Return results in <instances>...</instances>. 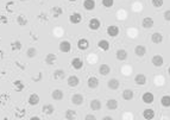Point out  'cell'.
<instances>
[{
  "instance_id": "cell-41",
  "label": "cell",
  "mask_w": 170,
  "mask_h": 120,
  "mask_svg": "<svg viewBox=\"0 0 170 120\" xmlns=\"http://www.w3.org/2000/svg\"><path fill=\"white\" fill-rule=\"evenodd\" d=\"M163 15H164V19H165L167 22H170V10H167Z\"/></svg>"
},
{
  "instance_id": "cell-12",
  "label": "cell",
  "mask_w": 170,
  "mask_h": 120,
  "mask_svg": "<svg viewBox=\"0 0 170 120\" xmlns=\"http://www.w3.org/2000/svg\"><path fill=\"white\" fill-rule=\"evenodd\" d=\"M115 56H117V60L118 61H121L123 62V61H125L127 58V51L124 50V49H119V50H117Z\"/></svg>"
},
{
  "instance_id": "cell-20",
  "label": "cell",
  "mask_w": 170,
  "mask_h": 120,
  "mask_svg": "<svg viewBox=\"0 0 170 120\" xmlns=\"http://www.w3.org/2000/svg\"><path fill=\"white\" fill-rule=\"evenodd\" d=\"M111 73V67L108 64H101L99 67V74L102 76H106Z\"/></svg>"
},
{
  "instance_id": "cell-37",
  "label": "cell",
  "mask_w": 170,
  "mask_h": 120,
  "mask_svg": "<svg viewBox=\"0 0 170 120\" xmlns=\"http://www.w3.org/2000/svg\"><path fill=\"white\" fill-rule=\"evenodd\" d=\"M25 113H26V109L22 108V109H15V117L17 118H24L25 117Z\"/></svg>"
},
{
  "instance_id": "cell-16",
  "label": "cell",
  "mask_w": 170,
  "mask_h": 120,
  "mask_svg": "<svg viewBox=\"0 0 170 120\" xmlns=\"http://www.w3.org/2000/svg\"><path fill=\"white\" fill-rule=\"evenodd\" d=\"M134 83L138 84V86H144V84L146 83V76H145L144 74H138V75H136V77H134Z\"/></svg>"
},
{
  "instance_id": "cell-3",
  "label": "cell",
  "mask_w": 170,
  "mask_h": 120,
  "mask_svg": "<svg viewBox=\"0 0 170 120\" xmlns=\"http://www.w3.org/2000/svg\"><path fill=\"white\" fill-rule=\"evenodd\" d=\"M106 32H107V35L110 36V37H117L118 35H119V27L117 26V25H110V26L107 27V30H106Z\"/></svg>"
},
{
  "instance_id": "cell-38",
  "label": "cell",
  "mask_w": 170,
  "mask_h": 120,
  "mask_svg": "<svg viewBox=\"0 0 170 120\" xmlns=\"http://www.w3.org/2000/svg\"><path fill=\"white\" fill-rule=\"evenodd\" d=\"M10 99V95L7 93H5V94H1L0 95V102H1V105H5L6 104V101Z\"/></svg>"
},
{
  "instance_id": "cell-10",
  "label": "cell",
  "mask_w": 170,
  "mask_h": 120,
  "mask_svg": "<svg viewBox=\"0 0 170 120\" xmlns=\"http://www.w3.org/2000/svg\"><path fill=\"white\" fill-rule=\"evenodd\" d=\"M77 48H79L80 50H82V51L87 50V49L89 48V42H88V39H86V38H80V39L77 40Z\"/></svg>"
},
{
  "instance_id": "cell-29",
  "label": "cell",
  "mask_w": 170,
  "mask_h": 120,
  "mask_svg": "<svg viewBox=\"0 0 170 120\" xmlns=\"http://www.w3.org/2000/svg\"><path fill=\"white\" fill-rule=\"evenodd\" d=\"M161 105L165 108L170 107V95H163L161 98Z\"/></svg>"
},
{
  "instance_id": "cell-13",
  "label": "cell",
  "mask_w": 170,
  "mask_h": 120,
  "mask_svg": "<svg viewBox=\"0 0 170 120\" xmlns=\"http://www.w3.org/2000/svg\"><path fill=\"white\" fill-rule=\"evenodd\" d=\"M81 20H82V15L80 13H77V12L73 13L69 17V22L71 24H79V23H81Z\"/></svg>"
},
{
  "instance_id": "cell-14",
  "label": "cell",
  "mask_w": 170,
  "mask_h": 120,
  "mask_svg": "<svg viewBox=\"0 0 170 120\" xmlns=\"http://www.w3.org/2000/svg\"><path fill=\"white\" fill-rule=\"evenodd\" d=\"M88 87L90 88V89H95L98 86H99V80H98V77H95V76H90L89 79H88Z\"/></svg>"
},
{
  "instance_id": "cell-19",
  "label": "cell",
  "mask_w": 170,
  "mask_h": 120,
  "mask_svg": "<svg viewBox=\"0 0 170 120\" xmlns=\"http://www.w3.org/2000/svg\"><path fill=\"white\" fill-rule=\"evenodd\" d=\"M106 107H107L108 111H115L118 108V101L115 99H110L106 102Z\"/></svg>"
},
{
  "instance_id": "cell-9",
  "label": "cell",
  "mask_w": 170,
  "mask_h": 120,
  "mask_svg": "<svg viewBox=\"0 0 170 120\" xmlns=\"http://www.w3.org/2000/svg\"><path fill=\"white\" fill-rule=\"evenodd\" d=\"M39 101H41V99H39L38 94L33 93L29 96V105H31V106H37L39 104Z\"/></svg>"
},
{
  "instance_id": "cell-2",
  "label": "cell",
  "mask_w": 170,
  "mask_h": 120,
  "mask_svg": "<svg viewBox=\"0 0 170 120\" xmlns=\"http://www.w3.org/2000/svg\"><path fill=\"white\" fill-rule=\"evenodd\" d=\"M142 100H143V102H144V104L150 105V104H152V102L155 101V95H154L152 93H150V92H146V93L143 94Z\"/></svg>"
},
{
  "instance_id": "cell-21",
  "label": "cell",
  "mask_w": 170,
  "mask_h": 120,
  "mask_svg": "<svg viewBox=\"0 0 170 120\" xmlns=\"http://www.w3.org/2000/svg\"><path fill=\"white\" fill-rule=\"evenodd\" d=\"M119 86H120V82L117 80V79H111V80L107 82V87H108L110 89H112V91L118 89Z\"/></svg>"
},
{
  "instance_id": "cell-30",
  "label": "cell",
  "mask_w": 170,
  "mask_h": 120,
  "mask_svg": "<svg viewBox=\"0 0 170 120\" xmlns=\"http://www.w3.org/2000/svg\"><path fill=\"white\" fill-rule=\"evenodd\" d=\"M24 83L22 82L20 80H15L13 82V88H14V91H17V92H22L23 89H24Z\"/></svg>"
},
{
  "instance_id": "cell-44",
  "label": "cell",
  "mask_w": 170,
  "mask_h": 120,
  "mask_svg": "<svg viewBox=\"0 0 170 120\" xmlns=\"http://www.w3.org/2000/svg\"><path fill=\"white\" fill-rule=\"evenodd\" d=\"M95 115H93V114H88V115H86V120H95Z\"/></svg>"
},
{
  "instance_id": "cell-22",
  "label": "cell",
  "mask_w": 170,
  "mask_h": 120,
  "mask_svg": "<svg viewBox=\"0 0 170 120\" xmlns=\"http://www.w3.org/2000/svg\"><path fill=\"white\" fill-rule=\"evenodd\" d=\"M83 7L87 11H93L95 9V1L94 0H85L83 1Z\"/></svg>"
},
{
  "instance_id": "cell-40",
  "label": "cell",
  "mask_w": 170,
  "mask_h": 120,
  "mask_svg": "<svg viewBox=\"0 0 170 120\" xmlns=\"http://www.w3.org/2000/svg\"><path fill=\"white\" fill-rule=\"evenodd\" d=\"M152 2V6H155V7H162L163 6V4H164V0H152L151 1Z\"/></svg>"
},
{
  "instance_id": "cell-39",
  "label": "cell",
  "mask_w": 170,
  "mask_h": 120,
  "mask_svg": "<svg viewBox=\"0 0 170 120\" xmlns=\"http://www.w3.org/2000/svg\"><path fill=\"white\" fill-rule=\"evenodd\" d=\"M114 4V0H102V5L106 7V9H110L112 7Z\"/></svg>"
},
{
  "instance_id": "cell-1",
  "label": "cell",
  "mask_w": 170,
  "mask_h": 120,
  "mask_svg": "<svg viewBox=\"0 0 170 120\" xmlns=\"http://www.w3.org/2000/svg\"><path fill=\"white\" fill-rule=\"evenodd\" d=\"M59 51L61 53H69L71 50V44H70V42H68V40H62L61 43H59Z\"/></svg>"
},
{
  "instance_id": "cell-23",
  "label": "cell",
  "mask_w": 170,
  "mask_h": 120,
  "mask_svg": "<svg viewBox=\"0 0 170 120\" xmlns=\"http://www.w3.org/2000/svg\"><path fill=\"white\" fill-rule=\"evenodd\" d=\"M56 60H57V56L55 53H48V55L45 56V63L49 64V66L54 64V63L56 62Z\"/></svg>"
},
{
  "instance_id": "cell-7",
  "label": "cell",
  "mask_w": 170,
  "mask_h": 120,
  "mask_svg": "<svg viewBox=\"0 0 170 120\" xmlns=\"http://www.w3.org/2000/svg\"><path fill=\"white\" fill-rule=\"evenodd\" d=\"M83 95H81V94H74L73 96H71V102L74 104V105H76V106H80V105H82L83 104Z\"/></svg>"
},
{
  "instance_id": "cell-31",
  "label": "cell",
  "mask_w": 170,
  "mask_h": 120,
  "mask_svg": "<svg viewBox=\"0 0 170 120\" xmlns=\"http://www.w3.org/2000/svg\"><path fill=\"white\" fill-rule=\"evenodd\" d=\"M64 76H66V73H64V70H62V69H57V70H55V73H54V79H55V80L64 79Z\"/></svg>"
},
{
  "instance_id": "cell-33",
  "label": "cell",
  "mask_w": 170,
  "mask_h": 120,
  "mask_svg": "<svg viewBox=\"0 0 170 120\" xmlns=\"http://www.w3.org/2000/svg\"><path fill=\"white\" fill-rule=\"evenodd\" d=\"M66 119H68V120H73V119H75L76 118V112L75 111H73V109H68L67 112H66Z\"/></svg>"
},
{
  "instance_id": "cell-28",
  "label": "cell",
  "mask_w": 170,
  "mask_h": 120,
  "mask_svg": "<svg viewBox=\"0 0 170 120\" xmlns=\"http://www.w3.org/2000/svg\"><path fill=\"white\" fill-rule=\"evenodd\" d=\"M133 96H134V94H133V91L132 89H125L124 92H123V99L124 100H132L133 99Z\"/></svg>"
},
{
  "instance_id": "cell-36",
  "label": "cell",
  "mask_w": 170,
  "mask_h": 120,
  "mask_svg": "<svg viewBox=\"0 0 170 120\" xmlns=\"http://www.w3.org/2000/svg\"><path fill=\"white\" fill-rule=\"evenodd\" d=\"M26 55H28V57H30V58L36 57V56H37V50H36V48H30L28 50V53H26Z\"/></svg>"
},
{
  "instance_id": "cell-43",
  "label": "cell",
  "mask_w": 170,
  "mask_h": 120,
  "mask_svg": "<svg viewBox=\"0 0 170 120\" xmlns=\"http://www.w3.org/2000/svg\"><path fill=\"white\" fill-rule=\"evenodd\" d=\"M0 23H1V24H7V18H6L5 15H1V17H0Z\"/></svg>"
},
{
  "instance_id": "cell-6",
  "label": "cell",
  "mask_w": 170,
  "mask_h": 120,
  "mask_svg": "<svg viewBox=\"0 0 170 120\" xmlns=\"http://www.w3.org/2000/svg\"><path fill=\"white\" fill-rule=\"evenodd\" d=\"M151 62H152V64H154L155 67L159 68L163 66V63H164V58H163V56H161V55H155V56L152 57Z\"/></svg>"
},
{
  "instance_id": "cell-34",
  "label": "cell",
  "mask_w": 170,
  "mask_h": 120,
  "mask_svg": "<svg viewBox=\"0 0 170 120\" xmlns=\"http://www.w3.org/2000/svg\"><path fill=\"white\" fill-rule=\"evenodd\" d=\"M17 22H18V24H19L20 26H24V25H26V24H28V19H26L23 14H20V15H18V17H17Z\"/></svg>"
},
{
  "instance_id": "cell-25",
  "label": "cell",
  "mask_w": 170,
  "mask_h": 120,
  "mask_svg": "<svg viewBox=\"0 0 170 120\" xmlns=\"http://www.w3.org/2000/svg\"><path fill=\"white\" fill-rule=\"evenodd\" d=\"M134 53L138 56V57H143L145 53H146V49L144 45H137L134 48Z\"/></svg>"
},
{
  "instance_id": "cell-17",
  "label": "cell",
  "mask_w": 170,
  "mask_h": 120,
  "mask_svg": "<svg viewBox=\"0 0 170 120\" xmlns=\"http://www.w3.org/2000/svg\"><path fill=\"white\" fill-rule=\"evenodd\" d=\"M67 82H68V86H69V87H76V86L80 83V79H79L76 75H71V76L68 77Z\"/></svg>"
},
{
  "instance_id": "cell-45",
  "label": "cell",
  "mask_w": 170,
  "mask_h": 120,
  "mask_svg": "<svg viewBox=\"0 0 170 120\" xmlns=\"http://www.w3.org/2000/svg\"><path fill=\"white\" fill-rule=\"evenodd\" d=\"M41 79H42V73H38V77H37V79H33V81L37 82V81H39Z\"/></svg>"
},
{
  "instance_id": "cell-11",
  "label": "cell",
  "mask_w": 170,
  "mask_h": 120,
  "mask_svg": "<svg viewBox=\"0 0 170 120\" xmlns=\"http://www.w3.org/2000/svg\"><path fill=\"white\" fill-rule=\"evenodd\" d=\"M154 24H155V22H154V19L151 17H145L142 22V26L144 29H151L154 26Z\"/></svg>"
},
{
  "instance_id": "cell-32",
  "label": "cell",
  "mask_w": 170,
  "mask_h": 120,
  "mask_svg": "<svg viewBox=\"0 0 170 120\" xmlns=\"http://www.w3.org/2000/svg\"><path fill=\"white\" fill-rule=\"evenodd\" d=\"M51 12H53V17H54V18H58V17L62 14L63 10H62L59 6H55V7L51 9Z\"/></svg>"
},
{
  "instance_id": "cell-46",
  "label": "cell",
  "mask_w": 170,
  "mask_h": 120,
  "mask_svg": "<svg viewBox=\"0 0 170 120\" xmlns=\"http://www.w3.org/2000/svg\"><path fill=\"white\" fill-rule=\"evenodd\" d=\"M30 119H31V120H39L41 118H39V117H31Z\"/></svg>"
},
{
  "instance_id": "cell-18",
  "label": "cell",
  "mask_w": 170,
  "mask_h": 120,
  "mask_svg": "<svg viewBox=\"0 0 170 120\" xmlns=\"http://www.w3.org/2000/svg\"><path fill=\"white\" fill-rule=\"evenodd\" d=\"M51 98H53L55 101H59V100H62V99L64 98V94H63V92H62L61 89H55V91H53V93H51Z\"/></svg>"
},
{
  "instance_id": "cell-24",
  "label": "cell",
  "mask_w": 170,
  "mask_h": 120,
  "mask_svg": "<svg viewBox=\"0 0 170 120\" xmlns=\"http://www.w3.org/2000/svg\"><path fill=\"white\" fill-rule=\"evenodd\" d=\"M151 40H152V43H155V44H159V43L163 42V35L159 33V32H155V33H152V36H151Z\"/></svg>"
},
{
  "instance_id": "cell-42",
  "label": "cell",
  "mask_w": 170,
  "mask_h": 120,
  "mask_svg": "<svg viewBox=\"0 0 170 120\" xmlns=\"http://www.w3.org/2000/svg\"><path fill=\"white\" fill-rule=\"evenodd\" d=\"M12 5H14L13 1H10V2L6 5V10H7L8 12H12V10H11V6H12Z\"/></svg>"
},
{
  "instance_id": "cell-48",
  "label": "cell",
  "mask_w": 170,
  "mask_h": 120,
  "mask_svg": "<svg viewBox=\"0 0 170 120\" xmlns=\"http://www.w3.org/2000/svg\"><path fill=\"white\" fill-rule=\"evenodd\" d=\"M168 73H169V75H170V67H169V69H168Z\"/></svg>"
},
{
  "instance_id": "cell-35",
  "label": "cell",
  "mask_w": 170,
  "mask_h": 120,
  "mask_svg": "<svg viewBox=\"0 0 170 120\" xmlns=\"http://www.w3.org/2000/svg\"><path fill=\"white\" fill-rule=\"evenodd\" d=\"M11 49H12V51H19V50L22 49V43H20L19 40L12 42V43H11Z\"/></svg>"
},
{
  "instance_id": "cell-27",
  "label": "cell",
  "mask_w": 170,
  "mask_h": 120,
  "mask_svg": "<svg viewBox=\"0 0 170 120\" xmlns=\"http://www.w3.org/2000/svg\"><path fill=\"white\" fill-rule=\"evenodd\" d=\"M89 106H90V108L93 111H100L101 109V102H100V100H98V99H93L90 101Z\"/></svg>"
},
{
  "instance_id": "cell-47",
  "label": "cell",
  "mask_w": 170,
  "mask_h": 120,
  "mask_svg": "<svg viewBox=\"0 0 170 120\" xmlns=\"http://www.w3.org/2000/svg\"><path fill=\"white\" fill-rule=\"evenodd\" d=\"M104 120H113L112 117H104Z\"/></svg>"
},
{
  "instance_id": "cell-15",
  "label": "cell",
  "mask_w": 170,
  "mask_h": 120,
  "mask_svg": "<svg viewBox=\"0 0 170 120\" xmlns=\"http://www.w3.org/2000/svg\"><path fill=\"white\" fill-rule=\"evenodd\" d=\"M98 46H99L100 50H102V51H108L110 50V42L106 39H101L99 40V43H98Z\"/></svg>"
},
{
  "instance_id": "cell-49",
  "label": "cell",
  "mask_w": 170,
  "mask_h": 120,
  "mask_svg": "<svg viewBox=\"0 0 170 120\" xmlns=\"http://www.w3.org/2000/svg\"><path fill=\"white\" fill-rule=\"evenodd\" d=\"M69 1H71V2H74V1H76V0H69Z\"/></svg>"
},
{
  "instance_id": "cell-4",
  "label": "cell",
  "mask_w": 170,
  "mask_h": 120,
  "mask_svg": "<svg viewBox=\"0 0 170 120\" xmlns=\"http://www.w3.org/2000/svg\"><path fill=\"white\" fill-rule=\"evenodd\" d=\"M88 26H89L90 30H93V31L99 30L100 26H101V22H100L98 18H92L89 20V23H88Z\"/></svg>"
},
{
  "instance_id": "cell-5",
  "label": "cell",
  "mask_w": 170,
  "mask_h": 120,
  "mask_svg": "<svg viewBox=\"0 0 170 120\" xmlns=\"http://www.w3.org/2000/svg\"><path fill=\"white\" fill-rule=\"evenodd\" d=\"M71 67L74 69H76V70H80L83 67V61L81 58H79V57H74L71 60Z\"/></svg>"
},
{
  "instance_id": "cell-8",
  "label": "cell",
  "mask_w": 170,
  "mask_h": 120,
  "mask_svg": "<svg viewBox=\"0 0 170 120\" xmlns=\"http://www.w3.org/2000/svg\"><path fill=\"white\" fill-rule=\"evenodd\" d=\"M143 118L146 120H152L155 118V111L152 108H146L143 111Z\"/></svg>"
},
{
  "instance_id": "cell-26",
  "label": "cell",
  "mask_w": 170,
  "mask_h": 120,
  "mask_svg": "<svg viewBox=\"0 0 170 120\" xmlns=\"http://www.w3.org/2000/svg\"><path fill=\"white\" fill-rule=\"evenodd\" d=\"M42 112L44 114H48V115H50V114H53L54 112H55V107L53 106V105H50V104H48V105H44L42 108Z\"/></svg>"
}]
</instances>
